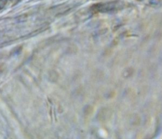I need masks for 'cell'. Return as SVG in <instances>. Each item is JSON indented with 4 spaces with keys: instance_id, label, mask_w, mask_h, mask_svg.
<instances>
[{
    "instance_id": "obj_1",
    "label": "cell",
    "mask_w": 162,
    "mask_h": 139,
    "mask_svg": "<svg viewBox=\"0 0 162 139\" xmlns=\"http://www.w3.org/2000/svg\"><path fill=\"white\" fill-rule=\"evenodd\" d=\"M7 0H0V10L5 6Z\"/></svg>"
}]
</instances>
